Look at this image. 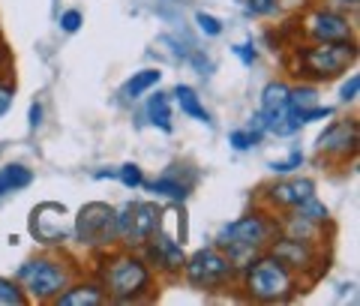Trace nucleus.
<instances>
[{
	"label": "nucleus",
	"mask_w": 360,
	"mask_h": 306,
	"mask_svg": "<svg viewBox=\"0 0 360 306\" xmlns=\"http://www.w3.org/2000/svg\"><path fill=\"white\" fill-rule=\"evenodd\" d=\"M82 25H84V15L78 13V9H66V13H60V27L66 33H75Z\"/></svg>",
	"instance_id": "c756f323"
},
{
	"label": "nucleus",
	"mask_w": 360,
	"mask_h": 306,
	"mask_svg": "<svg viewBox=\"0 0 360 306\" xmlns=\"http://www.w3.org/2000/svg\"><path fill=\"white\" fill-rule=\"evenodd\" d=\"M258 141V135L255 132H250V129H234L231 135H229V144L234 147V151H250V147H255Z\"/></svg>",
	"instance_id": "bb28decb"
},
{
	"label": "nucleus",
	"mask_w": 360,
	"mask_h": 306,
	"mask_svg": "<svg viewBox=\"0 0 360 306\" xmlns=\"http://www.w3.org/2000/svg\"><path fill=\"white\" fill-rule=\"evenodd\" d=\"M330 4H333L336 9H342V13H348V9L354 13V9L360 6V0H330Z\"/></svg>",
	"instance_id": "f704fd0d"
},
{
	"label": "nucleus",
	"mask_w": 360,
	"mask_h": 306,
	"mask_svg": "<svg viewBox=\"0 0 360 306\" xmlns=\"http://www.w3.org/2000/svg\"><path fill=\"white\" fill-rule=\"evenodd\" d=\"M315 196L312 177H283L262 189V204L267 210H295L297 204Z\"/></svg>",
	"instance_id": "ddd939ff"
},
{
	"label": "nucleus",
	"mask_w": 360,
	"mask_h": 306,
	"mask_svg": "<svg viewBox=\"0 0 360 306\" xmlns=\"http://www.w3.org/2000/svg\"><path fill=\"white\" fill-rule=\"evenodd\" d=\"M234 54H238V58H240L246 66H252V63H255V58H258V54H255V45H252V42H243V45H238V49H234Z\"/></svg>",
	"instance_id": "2f4dec72"
},
{
	"label": "nucleus",
	"mask_w": 360,
	"mask_h": 306,
	"mask_svg": "<svg viewBox=\"0 0 360 306\" xmlns=\"http://www.w3.org/2000/svg\"><path fill=\"white\" fill-rule=\"evenodd\" d=\"M103 288L108 294V300H117V303L144 300L153 291V270L141 255L115 253L108 255V262L103 267Z\"/></svg>",
	"instance_id": "20e7f679"
},
{
	"label": "nucleus",
	"mask_w": 360,
	"mask_h": 306,
	"mask_svg": "<svg viewBox=\"0 0 360 306\" xmlns=\"http://www.w3.org/2000/svg\"><path fill=\"white\" fill-rule=\"evenodd\" d=\"M160 78H162V72H160V70H139V72H132L129 82L120 87L123 102H135V99H141L150 87L160 84Z\"/></svg>",
	"instance_id": "f3484780"
},
{
	"label": "nucleus",
	"mask_w": 360,
	"mask_h": 306,
	"mask_svg": "<svg viewBox=\"0 0 360 306\" xmlns=\"http://www.w3.org/2000/svg\"><path fill=\"white\" fill-rule=\"evenodd\" d=\"M189 189H193V184H184V180H177L174 172H165L162 177H156L150 184V192H156V196H165L172 201H184L189 196Z\"/></svg>",
	"instance_id": "412c9836"
},
{
	"label": "nucleus",
	"mask_w": 360,
	"mask_h": 306,
	"mask_svg": "<svg viewBox=\"0 0 360 306\" xmlns=\"http://www.w3.org/2000/svg\"><path fill=\"white\" fill-rule=\"evenodd\" d=\"M295 72L307 82H333L336 75L348 72L357 60V42H307L291 49Z\"/></svg>",
	"instance_id": "7ed1b4c3"
},
{
	"label": "nucleus",
	"mask_w": 360,
	"mask_h": 306,
	"mask_svg": "<svg viewBox=\"0 0 360 306\" xmlns=\"http://www.w3.org/2000/svg\"><path fill=\"white\" fill-rule=\"evenodd\" d=\"M240 274H243L246 300H255V303H285L291 298H297L300 291L297 274L288 270L283 262H276L270 253L252 258Z\"/></svg>",
	"instance_id": "f03ea898"
},
{
	"label": "nucleus",
	"mask_w": 360,
	"mask_h": 306,
	"mask_svg": "<svg viewBox=\"0 0 360 306\" xmlns=\"http://www.w3.org/2000/svg\"><path fill=\"white\" fill-rule=\"evenodd\" d=\"M319 160L328 162H345L357 153V123L354 120H336L319 135L315 141Z\"/></svg>",
	"instance_id": "f8f14e48"
},
{
	"label": "nucleus",
	"mask_w": 360,
	"mask_h": 306,
	"mask_svg": "<svg viewBox=\"0 0 360 306\" xmlns=\"http://www.w3.org/2000/svg\"><path fill=\"white\" fill-rule=\"evenodd\" d=\"M195 25L205 37H222V21L210 13H195Z\"/></svg>",
	"instance_id": "a878e982"
},
{
	"label": "nucleus",
	"mask_w": 360,
	"mask_h": 306,
	"mask_svg": "<svg viewBox=\"0 0 360 306\" xmlns=\"http://www.w3.org/2000/svg\"><path fill=\"white\" fill-rule=\"evenodd\" d=\"M148 120L153 123V127H160L162 132H172L174 123H172V96L168 94H156L148 99Z\"/></svg>",
	"instance_id": "6ab92c4d"
},
{
	"label": "nucleus",
	"mask_w": 360,
	"mask_h": 306,
	"mask_svg": "<svg viewBox=\"0 0 360 306\" xmlns=\"http://www.w3.org/2000/svg\"><path fill=\"white\" fill-rule=\"evenodd\" d=\"M357 94H360V75H352L342 84V90H340V102H342V106H348V102H357Z\"/></svg>",
	"instance_id": "7c9ffc66"
},
{
	"label": "nucleus",
	"mask_w": 360,
	"mask_h": 306,
	"mask_svg": "<svg viewBox=\"0 0 360 306\" xmlns=\"http://www.w3.org/2000/svg\"><path fill=\"white\" fill-rule=\"evenodd\" d=\"M267 253L283 262L288 270L295 274H307V270H328V264L321 262V243H309V241H300V237H288V234H276L270 241Z\"/></svg>",
	"instance_id": "9d476101"
},
{
	"label": "nucleus",
	"mask_w": 360,
	"mask_h": 306,
	"mask_svg": "<svg viewBox=\"0 0 360 306\" xmlns=\"http://www.w3.org/2000/svg\"><path fill=\"white\" fill-rule=\"evenodd\" d=\"M300 165H303V153L300 151H291L288 160L274 162V165H270V172H274V174H291V172H297Z\"/></svg>",
	"instance_id": "cd10ccee"
},
{
	"label": "nucleus",
	"mask_w": 360,
	"mask_h": 306,
	"mask_svg": "<svg viewBox=\"0 0 360 306\" xmlns=\"http://www.w3.org/2000/svg\"><path fill=\"white\" fill-rule=\"evenodd\" d=\"M51 303L54 306H103L108 303V294L103 288V282H70Z\"/></svg>",
	"instance_id": "2eb2a0df"
},
{
	"label": "nucleus",
	"mask_w": 360,
	"mask_h": 306,
	"mask_svg": "<svg viewBox=\"0 0 360 306\" xmlns=\"http://www.w3.org/2000/svg\"><path fill=\"white\" fill-rule=\"evenodd\" d=\"M115 177H117L120 184L127 186V189H139V186L144 184V172H141V168L135 165V162H127V165H120L117 172H115Z\"/></svg>",
	"instance_id": "393cba45"
},
{
	"label": "nucleus",
	"mask_w": 360,
	"mask_h": 306,
	"mask_svg": "<svg viewBox=\"0 0 360 306\" xmlns=\"http://www.w3.org/2000/svg\"><path fill=\"white\" fill-rule=\"evenodd\" d=\"M295 213H300V217H307V219H312V222H328L330 219V213H328V208H324V204L319 201V198H307V201H303V204H297V208H295Z\"/></svg>",
	"instance_id": "b1692460"
},
{
	"label": "nucleus",
	"mask_w": 360,
	"mask_h": 306,
	"mask_svg": "<svg viewBox=\"0 0 360 306\" xmlns=\"http://www.w3.org/2000/svg\"><path fill=\"white\" fill-rule=\"evenodd\" d=\"M300 33L309 42H348L354 39V25L342 9L315 6L300 18Z\"/></svg>",
	"instance_id": "1a4fd4ad"
},
{
	"label": "nucleus",
	"mask_w": 360,
	"mask_h": 306,
	"mask_svg": "<svg viewBox=\"0 0 360 306\" xmlns=\"http://www.w3.org/2000/svg\"><path fill=\"white\" fill-rule=\"evenodd\" d=\"M174 102L180 106V111H184L186 117H193V120H198V123H207L210 127V115H207V108L201 106V99H198V94H195V87H189V84H177L174 87Z\"/></svg>",
	"instance_id": "dca6fc26"
},
{
	"label": "nucleus",
	"mask_w": 360,
	"mask_h": 306,
	"mask_svg": "<svg viewBox=\"0 0 360 306\" xmlns=\"http://www.w3.org/2000/svg\"><path fill=\"white\" fill-rule=\"evenodd\" d=\"M276 234H279V219L274 217V210H264V213L258 210L225 225L217 234V246L231 258L234 267L243 270L252 258L267 253V246Z\"/></svg>",
	"instance_id": "f257e3e1"
},
{
	"label": "nucleus",
	"mask_w": 360,
	"mask_h": 306,
	"mask_svg": "<svg viewBox=\"0 0 360 306\" xmlns=\"http://www.w3.org/2000/svg\"><path fill=\"white\" fill-rule=\"evenodd\" d=\"M15 282L21 286V291L27 294V300L37 303H51L58 294L72 282L70 267L58 258H27L21 262L15 270Z\"/></svg>",
	"instance_id": "39448f33"
},
{
	"label": "nucleus",
	"mask_w": 360,
	"mask_h": 306,
	"mask_svg": "<svg viewBox=\"0 0 360 306\" xmlns=\"http://www.w3.org/2000/svg\"><path fill=\"white\" fill-rule=\"evenodd\" d=\"M21 303H27V294L21 291V286L15 279L0 276V306H21Z\"/></svg>",
	"instance_id": "5701e85b"
},
{
	"label": "nucleus",
	"mask_w": 360,
	"mask_h": 306,
	"mask_svg": "<svg viewBox=\"0 0 360 306\" xmlns=\"http://www.w3.org/2000/svg\"><path fill=\"white\" fill-rule=\"evenodd\" d=\"M66 213H70V210H66V204H58V201L37 204L33 213H30V234L37 237L39 243H45V246L66 243V241H70V234H72V229L63 222Z\"/></svg>",
	"instance_id": "9b49d317"
},
{
	"label": "nucleus",
	"mask_w": 360,
	"mask_h": 306,
	"mask_svg": "<svg viewBox=\"0 0 360 306\" xmlns=\"http://www.w3.org/2000/svg\"><path fill=\"white\" fill-rule=\"evenodd\" d=\"M33 184V172L21 162H9L0 168V196L6 192H18V189H27Z\"/></svg>",
	"instance_id": "a211bd4d"
},
{
	"label": "nucleus",
	"mask_w": 360,
	"mask_h": 306,
	"mask_svg": "<svg viewBox=\"0 0 360 306\" xmlns=\"http://www.w3.org/2000/svg\"><path fill=\"white\" fill-rule=\"evenodd\" d=\"M288 96H291V84L285 82H267L262 90V111L264 115H276V111L288 108Z\"/></svg>",
	"instance_id": "aec40b11"
},
{
	"label": "nucleus",
	"mask_w": 360,
	"mask_h": 306,
	"mask_svg": "<svg viewBox=\"0 0 360 306\" xmlns=\"http://www.w3.org/2000/svg\"><path fill=\"white\" fill-rule=\"evenodd\" d=\"M180 274L186 276L189 286H195L201 291H217V288L229 286L240 270L234 267V262L222 253L219 246H210V249H198V253L189 255Z\"/></svg>",
	"instance_id": "423d86ee"
},
{
	"label": "nucleus",
	"mask_w": 360,
	"mask_h": 306,
	"mask_svg": "<svg viewBox=\"0 0 360 306\" xmlns=\"http://www.w3.org/2000/svg\"><path fill=\"white\" fill-rule=\"evenodd\" d=\"M144 246H148L150 262H153L156 267H162L165 274H180V270H184V262H186L184 243H177L174 237H168V234H162V231H156Z\"/></svg>",
	"instance_id": "4468645a"
},
{
	"label": "nucleus",
	"mask_w": 360,
	"mask_h": 306,
	"mask_svg": "<svg viewBox=\"0 0 360 306\" xmlns=\"http://www.w3.org/2000/svg\"><path fill=\"white\" fill-rule=\"evenodd\" d=\"M160 208L153 201H129L120 210H115V229L117 241L127 249H141L160 229Z\"/></svg>",
	"instance_id": "0eeeda50"
},
{
	"label": "nucleus",
	"mask_w": 360,
	"mask_h": 306,
	"mask_svg": "<svg viewBox=\"0 0 360 306\" xmlns=\"http://www.w3.org/2000/svg\"><path fill=\"white\" fill-rule=\"evenodd\" d=\"M276 6H279V0H243V9L250 15H270V13H276Z\"/></svg>",
	"instance_id": "c85d7f7f"
},
{
	"label": "nucleus",
	"mask_w": 360,
	"mask_h": 306,
	"mask_svg": "<svg viewBox=\"0 0 360 306\" xmlns=\"http://www.w3.org/2000/svg\"><path fill=\"white\" fill-rule=\"evenodd\" d=\"M288 106L295 108V111H307L312 106H319V87H315L312 82L309 84H300V87H291Z\"/></svg>",
	"instance_id": "4be33fe9"
},
{
	"label": "nucleus",
	"mask_w": 360,
	"mask_h": 306,
	"mask_svg": "<svg viewBox=\"0 0 360 306\" xmlns=\"http://www.w3.org/2000/svg\"><path fill=\"white\" fill-rule=\"evenodd\" d=\"M9 106H13V87L6 82H0V117L9 111Z\"/></svg>",
	"instance_id": "473e14b6"
},
{
	"label": "nucleus",
	"mask_w": 360,
	"mask_h": 306,
	"mask_svg": "<svg viewBox=\"0 0 360 306\" xmlns=\"http://www.w3.org/2000/svg\"><path fill=\"white\" fill-rule=\"evenodd\" d=\"M39 127H42V106L33 102L30 106V129H39Z\"/></svg>",
	"instance_id": "72a5a7b5"
},
{
	"label": "nucleus",
	"mask_w": 360,
	"mask_h": 306,
	"mask_svg": "<svg viewBox=\"0 0 360 306\" xmlns=\"http://www.w3.org/2000/svg\"><path fill=\"white\" fill-rule=\"evenodd\" d=\"M72 234L75 241L87 246V249H108L117 241V229H115V208L105 201H90L78 210V217L72 222Z\"/></svg>",
	"instance_id": "6e6552de"
}]
</instances>
